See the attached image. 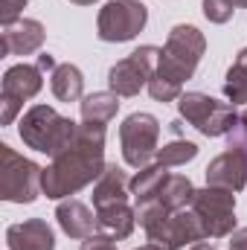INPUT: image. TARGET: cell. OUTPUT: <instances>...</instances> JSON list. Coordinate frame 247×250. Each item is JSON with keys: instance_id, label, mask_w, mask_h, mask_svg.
<instances>
[{"instance_id": "32", "label": "cell", "mask_w": 247, "mask_h": 250, "mask_svg": "<svg viewBox=\"0 0 247 250\" xmlns=\"http://www.w3.org/2000/svg\"><path fill=\"white\" fill-rule=\"evenodd\" d=\"M236 3V9H247V0H233Z\"/></svg>"}, {"instance_id": "8", "label": "cell", "mask_w": 247, "mask_h": 250, "mask_svg": "<svg viewBox=\"0 0 247 250\" xmlns=\"http://www.w3.org/2000/svg\"><path fill=\"white\" fill-rule=\"evenodd\" d=\"M189 207L198 215L206 239H227L236 230V195L230 189H218V187L195 189Z\"/></svg>"}, {"instance_id": "31", "label": "cell", "mask_w": 247, "mask_h": 250, "mask_svg": "<svg viewBox=\"0 0 247 250\" xmlns=\"http://www.w3.org/2000/svg\"><path fill=\"white\" fill-rule=\"evenodd\" d=\"M70 3H76V6H93L96 0H70Z\"/></svg>"}, {"instance_id": "6", "label": "cell", "mask_w": 247, "mask_h": 250, "mask_svg": "<svg viewBox=\"0 0 247 250\" xmlns=\"http://www.w3.org/2000/svg\"><path fill=\"white\" fill-rule=\"evenodd\" d=\"M160 120L154 114L137 111L125 117L120 125V146H123V160L131 169H145L151 160H157L160 151Z\"/></svg>"}, {"instance_id": "25", "label": "cell", "mask_w": 247, "mask_h": 250, "mask_svg": "<svg viewBox=\"0 0 247 250\" xmlns=\"http://www.w3.org/2000/svg\"><path fill=\"white\" fill-rule=\"evenodd\" d=\"M29 6V0H3V12H0V21L3 26H12L21 21V12Z\"/></svg>"}, {"instance_id": "10", "label": "cell", "mask_w": 247, "mask_h": 250, "mask_svg": "<svg viewBox=\"0 0 247 250\" xmlns=\"http://www.w3.org/2000/svg\"><path fill=\"white\" fill-rule=\"evenodd\" d=\"M44 87V70L38 64H15L3 73V93L0 99L3 102H18L23 105L26 99L38 96Z\"/></svg>"}, {"instance_id": "17", "label": "cell", "mask_w": 247, "mask_h": 250, "mask_svg": "<svg viewBox=\"0 0 247 250\" xmlns=\"http://www.w3.org/2000/svg\"><path fill=\"white\" fill-rule=\"evenodd\" d=\"M50 87H53V96L59 102H79L84 99V76L76 64H59L53 73H50Z\"/></svg>"}, {"instance_id": "2", "label": "cell", "mask_w": 247, "mask_h": 250, "mask_svg": "<svg viewBox=\"0 0 247 250\" xmlns=\"http://www.w3.org/2000/svg\"><path fill=\"white\" fill-rule=\"evenodd\" d=\"M76 131H79V123H73L70 117H62L50 105H32L18 125L21 140L47 157H59L62 151H67L76 140Z\"/></svg>"}, {"instance_id": "33", "label": "cell", "mask_w": 247, "mask_h": 250, "mask_svg": "<svg viewBox=\"0 0 247 250\" xmlns=\"http://www.w3.org/2000/svg\"><path fill=\"white\" fill-rule=\"evenodd\" d=\"M134 250H160V248H154V245H143V248H134Z\"/></svg>"}, {"instance_id": "7", "label": "cell", "mask_w": 247, "mask_h": 250, "mask_svg": "<svg viewBox=\"0 0 247 250\" xmlns=\"http://www.w3.org/2000/svg\"><path fill=\"white\" fill-rule=\"evenodd\" d=\"M148 23V6L143 0H108L96 18V35L105 44L134 41Z\"/></svg>"}, {"instance_id": "18", "label": "cell", "mask_w": 247, "mask_h": 250, "mask_svg": "<svg viewBox=\"0 0 247 250\" xmlns=\"http://www.w3.org/2000/svg\"><path fill=\"white\" fill-rule=\"evenodd\" d=\"M120 111V96L114 90H96L82 99V123L108 125Z\"/></svg>"}, {"instance_id": "30", "label": "cell", "mask_w": 247, "mask_h": 250, "mask_svg": "<svg viewBox=\"0 0 247 250\" xmlns=\"http://www.w3.org/2000/svg\"><path fill=\"white\" fill-rule=\"evenodd\" d=\"M189 250H215L212 245H206V242H198V245H192Z\"/></svg>"}, {"instance_id": "21", "label": "cell", "mask_w": 247, "mask_h": 250, "mask_svg": "<svg viewBox=\"0 0 247 250\" xmlns=\"http://www.w3.org/2000/svg\"><path fill=\"white\" fill-rule=\"evenodd\" d=\"M192 195H195V187H192V181L186 178V175H169L166 178V184L160 189V195H157V201L163 204V207H169V209H186L189 204H192Z\"/></svg>"}, {"instance_id": "29", "label": "cell", "mask_w": 247, "mask_h": 250, "mask_svg": "<svg viewBox=\"0 0 247 250\" xmlns=\"http://www.w3.org/2000/svg\"><path fill=\"white\" fill-rule=\"evenodd\" d=\"M38 67H41V70H50V73H53V70H56L59 64H56V59H53L50 53H41V56H38Z\"/></svg>"}, {"instance_id": "1", "label": "cell", "mask_w": 247, "mask_h": 250, "mask_svg": "<svg viewBox=\"0 0 247 250\" xmlns=\"http://www.w3.org/2000/svg\"><path fill=\"white\" fill-rule=\"evenodd\" d=\"M105 134L108 125L82 123L76 131L73 146L53 157V163L44 169V195L53 201H64L84 187L96 184L105 172Z\"/></svg>"}, {"instance_id": "15", "label": "cell", "mask_w": 247, "mask_h": 250, "mask_svg": "<svg viewBox=\"0 0 247 250\" xmlns=\"http://www.w3.org/2000/svg\"><path fill=\"white\" fill-rule=\"evenodd\" d=\"M56 221L70 239H87L96 233V215L90 212L87 204L67 198L56 207Z\"/></svg>"}, {"instance_id": "22", "label": "cell", "mask_w": 247, "mask_h": 250, "mask_svg": "<svg viewBox=\"0 0 247 250\" xmlns=\"http://www.w3.org/2000/svg\"><path fill=\"white\" fill-rule=\"evenodd\" d=\"M198 157V146L192 143V140H172V143H166L160 151H157V163H163V166H184L189 160H195Z\"/></svg>"}, {"instance_id": "28", "label": "cell", "mask_w": 247, "mask_h": 250, "mask_svg": "<svg viewBox=\"0 0 247 250\" xmlns=\"http://www.w3.org/2000/svg\"><path fill=\"white\" fill-rule=\"evenodd\" d=\"M230 242V250H247V227H239V230H233L230 236H227Z\"/></svg>"}, {"instance_id": "24", "label": "cell", "mask_w": 247, "mask_h": 250, "mask_svg": "<svg viewBox=\"0 0 247 250\" xmlns=\"http://www.w3.org/2000/svg\"><path fill=\"white\" fill-rule=\"evenodd\" d=\"M201 9H204V18L209 23H227V21H233L236 3L233 0H204Z\"/></svg>"}, {"instance_id": "11", "label": "cell", "mask_w": 247, "mask_h": 250, "mask_svg": "<svg viewBox=\"0 0 247 250\" xmlns=\"http://www.w3.org/2000/svg\"><path fill=\"white\" fill-rule=\"evenodd\" d=\"M204 178H206V187L242 192L247 184V160L239 151L227 148L224 154H218V157L209 160V166L204 169Z\"/></svg>"}, {"instance_id": "23", "label": "cell", "mask_w": 247, "mask_h": 250, "mask_svg": "<svg viewBox=\"0 0 247 250\" xmlns=\"http://www.w3.org/2000/svg\"><path fill=\"white\" fill-rule=\"evenodd\" d=\"M148 93H151L154 102H178L184 96V84H175V82L154 73V79L148 82Z\"/></svg>"}, {"instance_id": "14", "label": "cell", "mask_w": 247, "mask_h": 250, "mask_svg": "<svg viewBox=\"0 0 247 250\" xmlns=\"http://www.w3.org/2000/svg\"><path fill=\"white\" fill-rule=\"evenodd\" d=\"M128 175L125 169H120L117 163H108L105 172L99 175V181L93 184V207L102 209V207H114V204H128V195H131V187H128Z\"/></svg>"}, {"instance_id": "5", "label": "cell", "mask_w": 247, "mask_h": 250, "mask_svg": "<svg viewBox=\"0 0 247 250\" xmlns=\"http://www.w3.org/2000/svg\"><path fill=\"white\" fill-rule=\"evenodd\" d=\"M178 111L192 128H198L204 137H227L236 125H239V114L236 105L230 102H218L201 90L184 93L178 99Z\"/></svg>"}, {"instance_id": "4", "label": "cell", "mask_w": 247, "mask_h": 250, "mask_svg": "<svg viewBox=\"0 0 247 250\" xmlns=\"http://www.w3.org/2000/svg\"><path fill=\"white\" fill-rule=\"evenodd\" d=\"M44 169L18 154L12 146H0V198L9 204H35L44 195Z\"/></svg>"}, {"instance_id": "26", "label": "cell", "mask_w": 247, "mask_h": 250, "mask_svg": "<svg viewBox=\"0 0 247 250\" xmlns=\"http://www.w3.org/2000/svg\"><path fill=\"white\" fill-rule=\"evenodd\" d=\"M227 148H233V151H239L242 157L247 160V125L239 120V125L227 134Z\"/></svg>"}, {"instance_id": "20", "label": "cell", "mask_w": 247, "mask_h": 250, "mask_svg": "<svg viewBox=\"0 0 247 250\" xmlns=\"http://www.w3.org/2000/svg\"><path fill=\"white\" fill-rule=\"evenodd\" d=\"M224 96L230 105H247V47L239 50L224 79Z\"/></svg>"}, {"instance_id": "16", "label": "cell", "mask_w": 247, "mask_h": 250, "mask_svg": "<svg viewBox=\"0 0 247 250\" xmlns=\"http://www.w3.org/2000/svg\"><path fill=\"white\" fill-rule=\"evenodd\" d=\"M134 227H137V209H131V204H114V207L96 209V230L111 236L114 242L128 239Z\"/></svg>"}, {"instance_id": "12", "label": "cell", "mask_w": 247, "mask_h": 250, "mask_svg": "<svg viewBox=\"0 0 247 250\" xmlns=\"http://www.w3.org/2000/svg\"><path fill=\"white\" fill-rule=\"evenodd\" d=\"M9 250H56V233L44 218H26L6 227Z\"/></svg>"}, {"instance_id": "27", "label": "cell", "mask_w": 247, "mask_h": 250, "mask_svg": "<svg viewBox=\"0 0 247 250\" xmlns=\"http://www.w3.org/2000/svg\"><path fill=\"white\" fill-rule=\"evenodd\" d=\"M79 250H117V242L105 233H93L87 239H82V248Z\"/></svg>"}, {"instance_id": "34", "label": "cell", "mask_w": 247, "mask_h": 250, "mask_svg": "<svg viewBox=\"0 0 247 250\" xmlns=\"http://www.w3.org/2000/svg\"><path fill=\"white\" fill-rule=\"evenodd\" d=\"M239 120H242V123L247 125V108H245V114H242V117H239Z\"/></svg>"}, {"instance_id": "9", "label": "cell", "mask_w": 247, "mask_h": 250, "mask_svg": "<svg viewBox=\"0 0 247 250\" xmlns=\"http://www.w3.org/2000/svg\"><path fill=\"white\" fill-rule=\"evenodd\" d=\"M160 47L145 44L140 50H134L131 56H125L108 70V87L117 96H137L143 87H148V82L154 79L157 67H160Z\"/></svg>"}, {"instance_id": "3", "label": "cell", "mask_w": 247, "mask_h": 250, "mask_svg": "<svg viewBox=\"0 0 247 250\" xmlns=\"http://www.w3.org/2000/svg\"><path fill=\"white\" fill-rule=\"evenodd\" d=\"M204 53H206L204 32L198 26H192V23H178V26H172L169 38L163 44L157 76H163V79H169L175 84H184L195 76Z\"/></svg>"}, {"instance_id": "19", "label": "cell", "mask_w": 247, "mask_h": 250, "mask_svg": "<svg viewBox=\"0 0 247 250\" xmlns=\"http://www.w3.org/2000/svg\"><path fill=\"white\" fill-rule=\"evenodd\" d=\"M172 172H169V166H163V163H151V166H145V169H137V175L131 178V195H134V201L137 204H143V201H154L157 195H160V189L166 184V178H169Z\"/></svg>"}, {"instance_id": "13", "label": "cell", "mask_w": 247, "mask_h": 250, "mask_svg": "<svg viewBox=\"0 0 247 250\" xmlns=\"http://www.w3.org/2000/svg\"><path fill=\"white\" fill-rule=\"evenodd\" d=\"M44 23L35 18H21L12 26H3V56H32L44 47Z\"/></svg>"}]
</instances>
